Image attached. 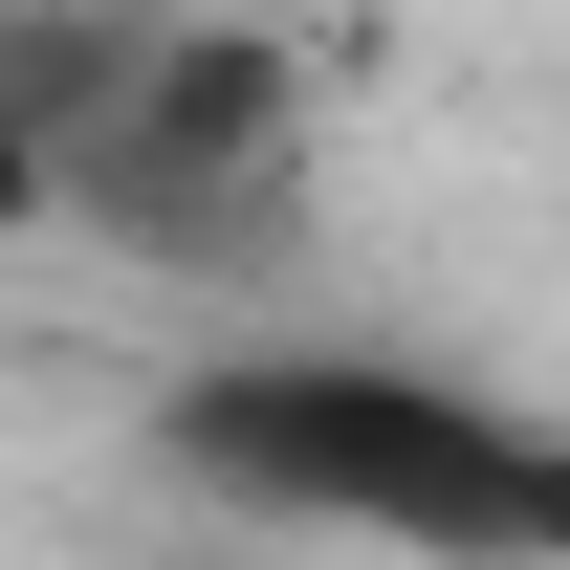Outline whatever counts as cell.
<instances>
[{
    "label": "cell",
    "mask_w": 570,
    "mask_h": 570,
    "mask_svg": "<svg viewBox=\"0 0 570 570\" xmlns=\"http://www.w3.org/2000/svg\"><path fill=\"white\" fill-rule=\"evenodd\" d=\"M307 22H264V0H154L132 88H110V132L176 154V176H307Z\"/></svg>",
    "instance_id": "cell-2"
},
{
    "label": "cell",
    "mask_w": 570,
    "mask_h": 570,
    "mask_svg": "<svg viewBox=\"0 0 570 570\" xmlns=\"http://www.w3.org/2000/svg\"><path fill=\"white\" fill-rule=\"evenodd\" d=\"M132 45H154V0H0V110H22L45 154H67V132H110Z\"/></svg>",
    "instance_id": "cell-4"
},
{
    "label": "cell",
    "mask_w": 570,
    "mask_h": 570,
    "mask_svg": "<svg viewBox=\"0 0 570 570\" xmlns=\"http://www.w3.org/2000/svg\"><path fill=\"white\" fill-rule=\"evenodd\" d=\"M154 483L264 549H461L570 570V417H504L417 352H198L154 373Z\"/></svg>",
    "instance_id": "cell-1"
},
{
    "label": "cell",
    "mask_w": 570,
    "mask_h": 570,
    "mask_svg": "<svg viewBox=\"0 0 570 570\" xmlns=\"http://www.w3.org/2000/svg\"><path fill=\"white\" fill-rule=\"evenodd\" d=\"M154 570H307V549H264V527H176Z\"/></svg>",
    "instance_id": "cell-6"
},
{
    "label": "cell",
    "mask_w": 570,
    "mask_h": 570,
    "mask_svg": "<svg viewBox=\"0 0 570 570\" xmlns=\"http://www.w3.org/2000/svg\"><path fill=\"white\" fill-rule=\"evenodd\" d=\"M0 242H67V154L22 132V110H0Z\"/></svg>",
    "instance_id": "cell-5"
},
{
    "label": "cell",
    "mask_w": 570,
    "mask_h": 570,
    "mask_svg": "<svg viewBox=\"0 0 570 570\" xmlns=\"http://www.w3.org/2000/svg\"><path fill=\"white\" fill-rule=\"evenodd\" d=\"M67 242H110L132 285H198V307H285L307 176H176V154H132V132H67Z\"/></svg>",
    "instance_id": "cell-3"
}]
</instances>
